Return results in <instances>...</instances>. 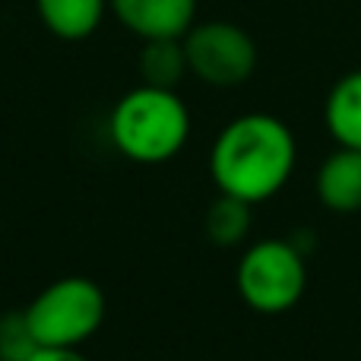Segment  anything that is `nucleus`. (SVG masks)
<instances>
[{"mask_svg":"<svg viewBox=\"0 0 361 361\" xmlns=\"http://www.w3.org/2000/svg\"><path fill=\"white\" fill-rule=\"evenodd\" d=\"M298 162V143L286 121L250 111L228 121L209 149V175L219 193L257 206L288 184Z\"/></svg>","mask_w":361,"mask_h":361,"instance_id":"obj_1","label":"nucleus"},{"mask_svg":"<svg viewBox=\"0 0 361 361\" xmlns=\"http://www.w3.org/2000/svg\"><path fill=\"white\" fill-rule=\"evenodd\" d=\"M108 140L137 165L171 162L190 140V111L175 89L140 82L108 114Z\"/></svg>","mask_w":361,"mask_h":361,"instance_id":"obj_2","label":"nucleus"},{"mask_svg":"<svg viewBox=\"0 0 361 361\" xmlns=\"http://www.w3.org/2000/svg\"><path fill=\"white\" fill-rule=\"evenodd\" d=\"M23 314L38 349H82L105 324L108 301L89 276H63L44 286Z\"/></svg>","mask_w":361,"mask_h":361,"instance_id":"obj_3","label":"nucleus"},{"mask_svg":"<svg viewBox=\"0 0 361 361\" xmlns=\"http://www.w3.org/2000/svg\"><path fill=\"white\" fill-rule=\"evenodd\" d=\"M235 288L257 314H286L307 288V257L295 241L263 238L244 247L235 269Z\"/></svg>","mask_w":361,"mask_h":361,"instance_id":"obj_4","label":"nucleus"},{"mask_svg":"<svg viewBox=\"0 0 361 361\" xmlns=\"http://www.w3.org/2000/svg\"><path fill=\"white\" fill-rule=\"evenodd\" d=\"M187 70L200 82L216 89H235L257 70V44L241 25L212 19L197 23L184 35Z\"/></svg>","mask_w":361,"mask_h":361,"instance_id":"obj_5","label":"nucleus"},{"mask_svg":"<svg viewBox=\"0 0 361 361\" xmlns=\"http://www.w3.org/2000/svg\"><path fill=\"white\" fill-rule=\"evenodd\" d=\"M114 19L143 42L184 38L197 25V0H108Z\"/></svg>","mask_w":361,"mask_h":361,"instance_id":"obj_6","label":"nucleus"},{"mask_svg":"<svg viewBox=\"0 0 361 361\" xmlns=\"http://www.w3.org/2000/svg\"><path fill=\"white\" fill-rule=\"evenodd\" d=\"M317 200L336 216H352L361 212V149H345L324 159L317 169Z\"/></svg>","mask_w":361,"mask_h":361,"instance_id":"obj_7","label":"nucleus"},{"mask_svg":"<svg viewBox=\"0 0 361 361\" xmlns=\"http://www.w3.org/2000/svg\"><path fill=\"white\" fill-rule=\"evenodd\" d=\"M42 25L61 42H82L95 35L111 13L108 0H35Z\"/></svg>","mask_w":361,"mask_h":361,"instance_id":"obj_8","label":"nucleus"},{"mask_svg":"<svg viewBox=\"0 0 361 361\" xmlns=\"http://www.w3.org/2000/svg\"><path fill=\"white\" fill-rule=\"evenodd\" d=\"M324 124L336 146L361 149V70H352L333 82L324 105Z\"/></svg>","mask_w":361,"mask_h":361,"instance_id":"obj_9","label":"nucleus"},{"mask_svg":"<svg viewBox=\"0 0 361 361\" xmlns=\"http://www.w3.org/2000/svg\"><path fill=\"white\" fill-rule=\"evenodd\" d=\"M140 76L146 86L175 89L190 70H187L184 38H162V42H143L140 51Z\"/></svg>","mask_w":361,"mask_h":361,"instance_id":"obj_10","label":"nucleus"},{"mask_svg":"<svg viewBox=\"0 0 361 361\" xmlns=\"http://www.w3.org/2000/svg\"><path fill=\"white\" fill-rule=\"evenodd\" d=\"M254 206L244 203V200L225 197L219 193L216 203L206 209V238H209L216 247H238L244 244V238L250 235V225H254Z\"/></svg>","mask_w":361,"mask_h":361,"instance_id":"obj_11","label":"nucleus"},{"mask_svg":"<svg viewBox=\"0 0 361 361\" xmlns=\"http://www.w3.org/2000/svg\"><path fill=\"white\" fill-rule=\"evenodd\" d=\"M38 352L23 311H10L0 317V361H29Z\"/></svg>","mask_w":361,"mask_h":361,"instance_id":"obj_12","label":"nucleus"},{"mask_svg":"<svg viewBox=\"0 0 361 361\" xmlns=\"http://www.w3.org/2000/svg\"><path fill=\"white\" fill-rule=\"evenodd\" d=\"M29 361H92L82 355V349H38Z\"/></svg>","mask_w":361,"mask_h":361,"instance_id":"obj_13","label":"nucleus"}]
</instances>
